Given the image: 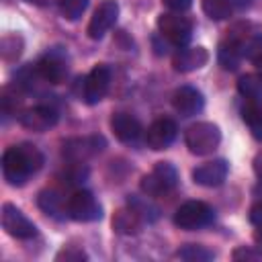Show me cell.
<instances>
[{
	"label": "cell",
	"mask_w": 262,
	"mask_h": 262,
	"mask_svg": "<svg viewBox=\"0 0 262 262\" xmlns=\"http://www.w3.org/2000/svg\"><path fill=\"white\" fill-rule=\"evenodd\" d=\"M43 164L41 151L31 143L10 145L2 156V174L12 186H23Z\"/></svg>",
	"instance_id": "6da1fadb"
},
{
	"label": "cell",
	"mask_w": 262,
	"mask_h": 262,
	"mask_svg": "<svg viewBox=\"0 0 262 262\" xmlns=\"http://www.w3.org/2000/svg\"><path fill=\"white\" fill-rule=\"evenodd\" d=\"M184 141H186V147L196 154V156H207V154H213L219 143H221V131L215 123H209V121H199L194 125H190L186 129V135H184Z\"/></svg>",
	"instance_id": "7a4b0ae2"
},
{
	"label": "cell",
	"mask_w": 262,
	"mask_h": 262,
	"mask_svg": "<svg viewBox=\"0 0 262 262\" xmlns=\"http://www.w3.org/2000/svg\"><path fill=\"white\" fill-rule=\"evenodd\" d=\"M178 182V172L170 162H158L149 174L141 178V190L147 196H160L170 192Z\"/></svg>",
	"instance_id": "3957f363"
},
{
	"label": "cell",
	"mask_w": 262,
	"mask_h": 262,
	"mask_svg": "<svg viewBox=\"0 0 262 262\" xmlns=\"http://www.w3.org/2000/svg\"><path fill=\"white\" fill-rule=\"evenodd\" d=\"M215 213L213 209L203 203V201H186L184 205H180L174 213V223L180 227V229H201L205 225H209L213 221Z\"/></svg>",
	"instance_id": "277c9868"
},
{
	"label": "cell",
	"mask_w": 262,
	"mask_h": 262,
	"mask_svg": "<svg viewBox=\"0 0 262 262\" xmlns=\"http://www.w3.org/2000/svg\"><path fill=\"white\" fill-rule=\"evenodd\" d=\"M158 31L160 35L172 45H186L192 35V23L180 12H164L158 16Z\"/></svg>",
	"instance_id": "5b68a950"
},
{
	"label": "cell",
	"mask_w": 262,
	"mask_h": 262,
	"mask_svg": "<svg viewBox=\"0 0 262 262\" xmlns=\"http://www.w3.org/2000/svg\"><path fill=\"white\" fill-rule=\"evenodd\" d=\"M106 141L100 135H90V137H74L63 143V158H68L72 164H84L92 156L100 154L104 149Z\"/></svg>",
	"instance_id": "8992f818"
},
{
	"label": "cell",
	"mask_w": 262,
	"mask_h": 262,
	"mask_svg": "<svg viewBox=\"0 0 262 262\" xmlns=\"http://www.w3.org/2000/svg\"><path fill=\"white\" fill-rule=\"evenodd\" d=\"M68 217L74 219V221L88 223V221L100 219L102 217V211H100V205H98V201L94 199L92 192H88V190H76L68 199Z\"/></svg>",
	"instance_id": "52a82bcc"
},
{
	"label": "cell",
	"mask_w": 262,
	"mask_h": 262,
	"mask_svg": "<svg viewBox=\"0 0 262 262\" xmlns=\"http://www.w3.org/2000/svg\"><path fill=\"white\" fill-rule=\"evenodd\" d=\"M0 221H2V227L8 235L12 237H18V239H29L37 233V227L33 225V221L20 211L16 209L14 205L10 203H4L2 205V213H0Z\"/></svg>",
	"instance_id": "ba28073f"
},
{
	"label": "cell",
	"mask_w": 262,
	"mask_h": 262,
	"mask_svg": "<svg viewBox=\"0 0 262 262\" xmlns=\"http://www.w3.org/2000/svg\"><path fill=\"white\" fill-rule=\"evenodd\" d=\"M111 86V68L106 63H98L90 70V74L84 78V90L82 98L86 104H96L98 100L104 98Z\"/></svg>",
	"instance_id": "9c48e42d"
},
{
	"label": "cell",
	"mask_w": 262,
	"mask_h": 262,
	"mask_svg": "<svg viewBox=\"0 0 262 262\" xmlns=\"http://www.w3.org/2000/svg\"><path fill=\"white\" fill-rule=\"evenodd\" d=\"M117 16H119V2L117 0H102L96 6V10L88 23V29H86L88 37L90 39H102L113 29V25L117 23Z\"/></svg>",
	"instance_id": "30bf717a"
},
{
	"label": "cell",
	"mask_w": 262,
	"mask_h": 262,
	"mask_svg": "<svg viewBox=\"0 0 262 262\" xmlns=\"http://www.w3.org/2000/svg\"><path fill=\"white\" fill-rule=\"evenodd\" d=\"M37 74L49 82V84H59L66 80L68 76V63H66V55L59 49H51L47 51L39 61H37Z\"/></svg>",
	"instance_id": "8fae6325"
},
{
	"label": "cell",
	"mask_w": 262,
	"mask_h": 262,
	"mask_svg": "<svg viewBox=\"0 0 262 262\" xmlns=\"http://www.w3.org/2000/svg\"><path fill=\"white\" fill-rule=\"evenodd\" d=\"M57 111L51 108V106H45V104H39V106H33V108H27L20 113L18 121L25 129L29 131H37V133H43L51 127H55L57 123Z\"/></svg>",
	"instance_id": "7c38bea8"
},
{
	"label": "cell",
	"mask_w": 262,
	"mask_h": 262,
	"mask_svg": "<svg viewBox=\"0 0 262 262\" xmlns=\"http://www.w3.org/2000/svg\"><path fill=\"white\" fill-rule=\"evenodd\" d=\"M227 172H229V166L225 160H211V162H205L201 166H196L192 170V180L201 186H219L223 184V180L227 178Z\"/></svg>",
	"instance_id": "4fadbf2b"
},
{
	"label": "cell",
	"mask_w": 262,
	"mask_h": 262,
	"mask_svg": "<svg viewBox=\"0 0 262 262\" xmlns=\"http://www.w3.org/2000/svg\"><path fill=\"white\" fill-rule=\"evenodd\" d=\"M172 106L176 108V113H180L182 117H192L196 113L203 111L205 106V98L203 94L192 88V86H182L172 94Z\"/></svg>",
	"instance_id": "5bb4252c"
},
{
	"label": "cell",
	"mask_w": 262,
	"mask_h": 262,
	"mask_svg": "<svg viewBox=\"0 0 262 262\" xmlns=\"http://www.w3.org/2000/svg\"><path fill=\"white\" fill-rule=\"evenodd\" d=\"M176 123L172 119H158L149 125L145 133V143L151 149H166L174 139H176Z\"/></svg>",
	"instance_id": "9a60e30c"
},
{
	"label": "cell",
	"mask_w": 262,
	"mask_h": 262,
	"mask_svg": "<svg viewBox=\"0 0 262 262\" xmlns=\"http://www.w3.org/2000/svg\"><path fill=\"white\" fill-rule=\"evenodd\" d=\"M209 61V51L201 45L196 47H184V49H178L172 57V66L176 72H182V74H188V72H194L199 68H203L205 63Z\"/></svg>",
	"instance_id": "2e32d148"
},
{
	"label": "cell",
	"mask_w": 262,
	"mask_h": 262,
	"mask_svg": "<svg viewBox=\"0 0 262 262\" xmlns=\"http://www.w3.org/2000/svg\"><path fill=\"white\" fill-rule=\"evenodd\" d=\"M111 129L115 133V137L119 141H123V143H133L141 135L139 121L129 113H115L111 117Z\"/></svg>",
	"instance_id": "e0dca14e"
},
{
	"label": "cell",
	"mask_w": 262,
	"mask_h": 262,
	"mask_svg": "<svg viewBox=\"0 0 262 262\" xmlns=\"http://www.w3.org/2000/svg\"><path fill=\"white\" fill-rule=\"evenodd\" d=\"M113 229L121 235H135L139 233L141 229V223L143 219L139 217V213L133 209V207H123V209H117L113 213Z\"/></svg>",
	"instance_id": "ac0fdd59"
},
{
	"label": "cell",
	"mask_w": 262,
	"mask_h": 262,
	"mask_svg": "<svg viewBox=\"0 0 262 262\" xmlns=\"http://www.w3.org/2000/svg\"><path fill=\"white\" fill-rule=\"evenodd\" d=\"M242 119L248 123L252 135L262 141V98H250L242 108Z\"/></svg>",
	"instance_id": "d6986e66"
},
{
	"label": "cell",
	"mask_w": 262,
	"mask_h": 262,
	"mask_svg": "<svg viewBox=\"0 0 262 262\" xmlns=\"http://www.w3.org/2000/svg\"><path fill=\"white\" fill-rule=\"evenodd\" d=\"M39 207L47 215H53V217H57L59 213H68V203H63L59 192L55 190H43L39 194Z\"/></svg>",
	"instance_id": "ffe728a7"
},
{
	"label": "cell",
	"mask_w": 262,
	"mask_h": 262,
	"mask_svg": "<svg viewBox=\"0 0 262 262\" xmlns=\"http://www.w3.org/2000/svg\"><path fill=\"white\" fill-rule=\"evenodd\" d=\"M203 10L211 20H223L231 16L233 0H203Z\"/></svg>",
	"instance_id": "44dd1931"
},
{
	"label": "cell",
	"mask_w": 262,
	"mask_h": 262,
	"mask_svg": "<svg viewBox=\"0 0 262 262\" xmlns=\"http://www.w3.org/2000/svg\"><path fill=\"white\" fill-rule=\"evenodd\" d=\"M237 92L244 98H262V78L258 74H246L237 80Z\"/></svg>",
	"instance_id": "7402d4cb"
},
{
	"label": "cell",
	"mask_w": 262,
	"mask_h": 262,
	"mask_svg": "<svg viewBox=\"0 0 262 262\" xmlns=\"http://www.w3.org/2000/svg\"><path fill=\"white\" fill-rule=\"evenodd\" d=\"M176 256H178V258H182V260H190V262H205V260H213V256H215V254H213L211 250L203 248V246L188 244V246L180 248V250L176 252Z\"/></svg>",
	"instance_id": "603a6c76"
},
{
	"label": "cell",
	"mask_w": 262,
	"mask_h": 262,
	"mask_svg": "<svg viewBox=\"0 0 262 262\" xmlns=\"http://www.w3.org/2000/svg\"><path fill=\"white\" fill-rule=\"evenodd\" d=\"M86 8H88V0H59V10L68 20H78Z\"/></svg>",
	"instance_id": "cb8c5ba5"
},
{
	"label": "cell",
	"mask_w": 262,
	"mask_h": 262,
	"mask_svg": "<svg viewBox=\"0 0 262 262\" xmlns=\"http://www.w3.org/2000/svg\"><path fill=\"white\" fill-rule=\"evenodd\" d=\"M129 207H133L137 213H139V217L141 219H147V221H154L156 217H158V209L151 205V203H147V201H141V199H131L129 201Z\"/></svg>",
	"instance_id": "d4e9b609"
},
{
	"label": "cell",
	"mask_w": 262,
	"mask_h": 262,
	"mask_svg": "<svg viewBox=\"0 0 262 262\" xmlns=\"http://www.w3.org/2000/svg\"><path fill=\"white\" fill-rule=\"evenodd\" d=\"M86 258L88 256L78 248H66V250L55 254V260H66V262H80V260H86Z\"/></svg>",
	"instance_id": "484cf974"
},
{
	"label": "cell",
	"mask_w": 262,
	"mask_h": 262,
	"mask_svg": "<svg viewBox=\"0 0 262 262\" xmlns=\"http://www.w3.org/2000/svg\"><path fill=\"white\" fill-rule=\"evenodd\" d=\"M231 258H233V260H258V258H262V252H258V250H252V248H246V246H242V248L233 250Z\"/></svg>",
	"instance_id": "4316f807"
},
{
	"label": "cell",
	"mask_w": 262,
	"mask_h": 262,
	"mask_svg": "<svg viewBox=\"0 0 262 262\" xmlns=\"http://www.w3.org/2000/svg\"><path fill=\"white\" fill-rule=\"evenodd\" d=\"M172 12H184L192 6V0H162Z\"/></svg>",
	"instance_id": "83f0119b"
},
{
	"label": "cell",
	"mask_w": 262,
	"mask_h": 262,
	"mask_svg": "<svg viewBox=\"0 0 262 262\" xmlns=\"http://www.w3.org/2000/svg\"><path fill=\"white\" fill-rule=\"evenodd\" d=\"M250 221H252V225L262 227V203H258L250 209Z\"/></svg>",
	"instance_id": "f1b7e54d"
},
{
	"label": "cell",
	"mask_w": 262,
	"mask_h": 262,
	"mask_svg": "<svg viewBox=\"0 0 262 262\" xmlns=\"http://www.w3.org/2000/svg\"><path fill=\"white\" fill-rule=\"evenodd\" d=\"M254 172H256V176L262 180V151H258L256 156H254Z\"/></svg>",
	"instance_id": "f546056e"
},
{
	"label": "cell",
	"mask_w": 262,
	"mask_h": 262,
	"mask_svg": "<svg viewBox=\"0 0 262 262\" xmlns=\"http://www.w3.org/2000/svg\"><path fill=\"white\" fill-rule=\"evenodd\" d=\"M254 239L262 246V227H256V231H254Z\"/></svg>",
	"instance_id": "4dcf8cb0"
},
{
	"label": "cell",
	"mask_w": 262,
	"mask_h": 262,
	"mask_svg": "<svg viewBox=\"0 0 262 262\" xmlns=\"http://www.w3.org/2000/svg\"><path fill=\"white\" fill-rule=\"evenodd\" d=\"M254 66H256V72H258V76L262 78V57H260V59H256V61H254Z\"/></svg>",
	"instance_id": "1f68e13d"
}]
</instances>
